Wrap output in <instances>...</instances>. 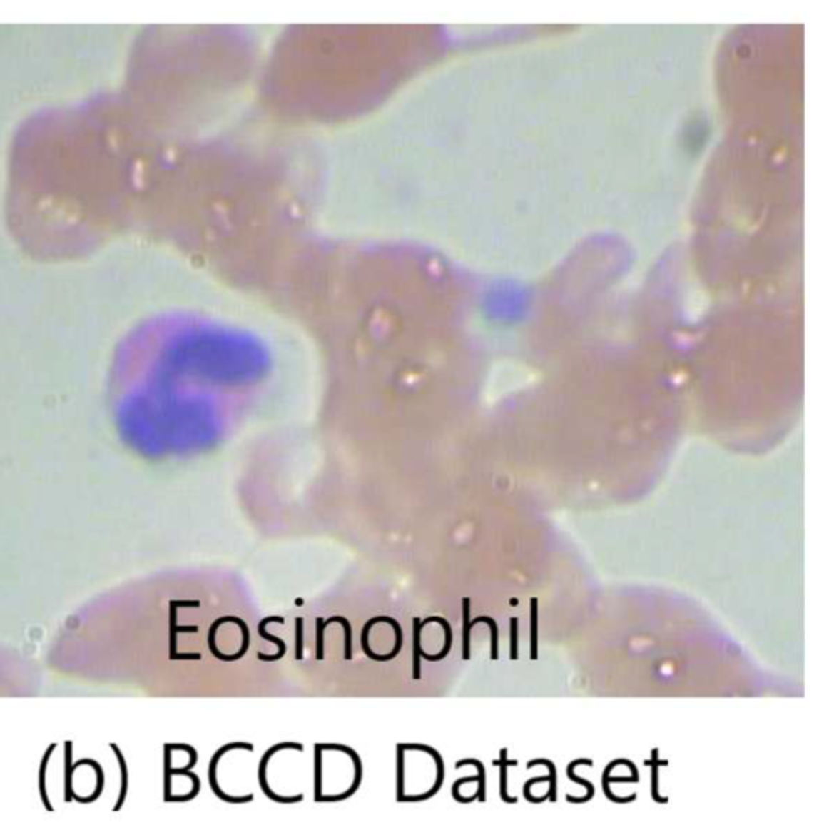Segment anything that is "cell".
<instances>
[{
    "label": "cell",
    "mask_w": 824,
    "mask_h": 840,
    "mask_svg": "<svg viewBox=\"0 0 824 840\" xmlns=\"http://www.w3.org/2000/svg\"><path fill=\"white\" fill-rule=\"evenodd\" d=\"M234 749H245V750H248V752H253L255 750L253 744H250V742H230V744L223 745L221 749H218L215 752V755H213L211 761H210V769H208L210 787H211L213 794H215L218 799L228 801V804H248V801H253V799H255L253 794L243 795V797H232V795H229V794H224L221 791V789H219V786H218V779H216L218 763H219V760H221L225 754H228V752L234 750Z\"/></svg>",
    "instance_id": "cell-1"
},
{
    "label": "cell",
    "mask_w": 824,
    "mask_h": 840,
    "mask_svg": "<svg viewBox=\"0 0 824 840\" xmlns=\"http://www.w3.org/2000/svg\"><path fill=\"white\" fill-rule=\"evenodd\" d=\"M284 749H295V750L303 752V745H301L300 742H280V744L273 745V747H270L266 754L261 756L260 766H258V781H260V787H261V791L264 792V795H266V797L273 801H278V804H298V801L303 800V794L295 795V797H282V795L274 794L268 786V779H266L268 763L270 759H273L274 754H278V752L284 750Z\"/></svg>",
    "instance_id": "cell-2"
},
{
    "label": "cell",
    "mask_w": 824,
    "mask_h": 840,
    "mask_svg": "<svg viewBox=\"0 0 824 840\" xmlns=\"http://www.w3.org/2000/svg\"><path fill=\"white\" fill-rule=\"evenodd\" d=\"M402 747L405 750H422L425 754H429L433 760L437 763V781L430 791H427L425 794H414V795H401L396 800L402 804V801H406V804H416V801H425L432 797H435V795L439 792V789L443 787V782H444V760L443 756L438 754V750H435L430 745H425V744H402Z\"/></svg>",
    "instance_id": "cell-3"
},
{
    "label": "cell",
    "mask_w": 824,
    "mask_h": 840,
    "mask_svg": "<svg viewBox=\"0 0 824 840\" xmlns=\"http://www.w3.org/2000/svg\"><path fill=\"white\" fill-rule=\"evenodd\" d=\"M319 745L322 750H338V752H343V754H348L350 759L353 760V763H355V781L348 791L345 794H337V795H322V797L319 799V804H322V801H330V804H333V801H343L350 797H353L362 782V763H361L360 755H357V752L355 749L348 747V745H342V744H319Z\"/></svg>",
    "instance_id": "cell-4"
},
{
    "label": "cell",
    "mask_w": 824,
    "mask_h": 840,
    "mask_svg": "<svg viewBox=\"0 0 824 840\" xmlns=\"http://www.w3.org/2000/svg\"><path fill=\"white\" fill-rule=\"evenodd\" d=\"M274 622H275V623H280V624H284V623H285V620H284V618H282V617H268V618H264V620H261V622H260V624H258V634H260V637H263V639H266V641H269V642L275 644V646L279 647V652L275 654V655H264L263 652H258V660H261V662H268V663H270V662H278V660H280L282 657H284V655H285V652H287V644H285L284 641H282L280 637H278V636H273V634H269L268 631H266V627H268V624H269V623H274Z\"/></svg>",
    "instance_id": "cell-5"
},
{
    "label": "cell",
    "mask_w": 824,
    "mask_h": 840,
    "mask_svg": "<svg viewBox=\"0 0 824 840\" xmlns=\"http://www.w3.org/2000/svg\"><path fill=\"white\" fill-rule=\"evenodd\" d=\"M578 765H584V766L593 768L594 766V761L589 760V759H580V760H574L567 766V778L570 781H574L575 784H581V786L586 787L588 792H586V795H584V797H580V799L574 797V795H567V801H570V804H586V801H589L591 799L594 797V786H593V782H589V781L583 779V778H580V776L575 774V768Z\"/></svg>",
    "instance_id": "cell-6"
},
{
    "label": "cell",
    "mask_w": 824,
    "mask_h": 840,
    "mask_svg": "<svg viewBox=\"0 0 824 840\" xmlns=\"http://www.w3.org/2000/svg\"><path fill=\"white\" fill-rule=\"evenodd\" d=\"M494 766H499V797L504 804H517V797H509L507 792V768L517 766V760H507V749L499 750V760L493 761Z\"/></svg>",
    "instance_id": "cell-7"
},
{
    "label": "cell",
    "mask_w": 824,
    "mask_h": 840,
    "mask_svg": "<svg viewBox=\"0 0 824 840\" xmlns=\"http://www.w3.org/2000/svg\"><path fill=\"white\" fill-rule=\"evenodd\" d=\"M430 623L442 624V628L444 631V646L442 649V652H438L435 655H430V654H427V652H424V650H422V654H420V657H422V659H425V660H429V662H439V660H443L444 657H448L449 650L452 647V628H451L449 622L444 620V618H442V617H429V618H425V620L422 622V627H427V624H430Z\"/></svg>",
    "instance_id": "cell-8"
},
{
    "label": "cell",
    "mask_w": 824,
    "mask_h": 840,
    "mask_svg": "<svg viewBox=\"0 0 824 840\" xmlns=\"http://www.w3.org/2000/svg\"><path fill=\"white\" fill-rule=\"evenodd\" d=\"M651 755L652 759L644 761V766H651L652 768V774H651V795H652V800L657 801V804H668V797H660L658 794V768L660 766H668V760H658V749H652L651 750Z\"/></svg>",
    "instance_id": "cell-9"
},
{
    "label": "cell",
    "mask_w": 824,
    "mask_h": 840,
    "mask_svg": "<svg viewBox=\"0 0 824 840\" xmlns=\"http://www.w3.org/2000/svg\"><path fill=\"white\" fill-rule=\"evenodd\" d=\"M412 679H422V672H420V654H422V646H420V633H422V622L419 620L417 617H414L412 620Z\"/></svg>",
    "instance_id": "cell-10"
},
{
    "label": "cell",
    "mask_w": 824,
    "mask_h": 840,
    "mask_svg": "<svg viewBox=\"0 0 824 840\" xmlns=\"http://www.w3.org/2000/svg\"><path fill=\"white\" fill-rule=\"evenodd\" d=\"M472 765L477 768L478 771V789H477V800L478 801H485L487 800V773H485V766H483V763L480 760H474V759H465L456 763V769H461L462 766H467Z\"/></svg>",
    "instance_id": "cell-11"
},
{
    "label": "cell",
    "mask_w": 824,
    "mask_h": 840,
    "mask_svg": "<svg viewBox=\"0 0 824 840\" xmlns=\"http://www.w3.org/2000/svg\"><path fill=\"white\" fill-rule=\"evenodd\" d=\"M538 765H544V766H547V769H549V781H547L549 782V791H547V800L552 801V804H556L557 801V769H556V765L551 760L536 759V760L528 761L527 768L531 769Z\"/></svg>",
    "instance_id": "cell-12"
},
{
    "label": "cell",
    "mask_w": 824,
    "mask_h": 840,
    "mask_svg": "<svg viewBox=\"0 0 824 840\" xmlns=\"http://www.w3.org/2000/svg\"><path fill=\"white\" fill-rule=\"evenodd\" d=\"M332 623L342 624L345 633V660H351L353 659V629H351L350 622L345 617H332L324 620L325 627H329Z\"/></svg>",
    "instance_id": "cell-13"
},
{
    "label": "cell",
    "mask_w": 824,
    "mask_h": 840,
    "mask_svg": "<svg viewBox=\"0 0 824 840\" xmlns=\"http://www.w3.org/2000/svg\"><path fill=\"white\" fill-rule=\"evenodd\" d=\"M322 797V749L319 742L314 744V800L319 804Z\"/></svg>",
    "instance_id": "cell-14"
},
{
    "label": "cell",
    "mask_w": 824,
    "mask_h": 840,
    "mask_svg": "<svg viewBox=\"0 0 824 840\" xmlns=\"http://www.w3.org/2000/svg\"><path fill=\"white\" fill-rule=\"evenodd\" d=\"M396 799L405 795V768H406V756L405 747L402 744L396 745Z\"/></svg>",
    "instance_id": "cell-15"
},
{
    "label": "cell",
    "mask_w": 824,
    "mask_h": 840,
    "mask_svg": "<svg viewBox=\"0 0 824 840\" xmlns=\"http://www.w3.org/2000/svg\"><path fill=\"white\" fill-rule=\"evenodd\" d=\"M462 609H464V614H462V620H464V628H462V660H470V620H469V615H470V599H464L462 602Z\"/></svg>",
    "instance_id": "cell-16"
},
{
    "label": "cell",
    "mask_w": 824,
    "mask_h": 840,
    "mask_svg": "<svg viewBox=\"0 0 824 840\" xmlns=\"http://www.w3.org/2000/svg\"><path fill=\"white\" fill-rule=\"evenodd\" d=\"M478 623H487L489 627V631H492V660H498L499 657V650H498V637H499V631H498V624L493 620L492 617H477L475 620H472L469 624L470 628H474L475 624Z\"/></svg>",
    "instance_id": "cell-17"
},
{
    "label": "cell",
    "mask_w": 824,
    "mask_h": 840,
    "mask_svg": "<svg viewBox=\"0 0 824 840\" xmlns=\"http://www.w3.org/2000/svg\"><path fill=\"white\" fill-rule=\"evenodd\" d=\"M538 659V599H531V660Z\"/></svg>",
    "instance_id": "cell-18"
},
{
    "label": "cell",
    "mask_w": 824,
    "mask_h": 840,
    "mask_svg": "<svg viewBox=\"0 0 824 840\" xmlns=\"http://www.w3.org/2000/svg\"><path fill=\"white\" fill-rule=\"evenodd\" d=\"M295 624H297V633H295V637H297V639H295V644H297V646H295V659H297L300 662V660H303V641H305L303 639V629H305V620L301 617H298L297 620H295Z\"/></svg>",
    "instance_id": "cell-19"
},
{
    "label": "cell",
    "mask_w": 824,
    "mask_h": 840,
    "mask_svg": "<svg viewBox=\"0 0 824 840\" xmlns=\"http://www.w3.org/2000/svg\"><path fill=\"white\" fill-rule=\"evenodd\" d=\"M519 659V618H511V660Z\"/></svg>",
    "instance_id": "cell-20"
},
{
    "label": "cell",
    "mask_w": 824,
    "mask_h": 840,
    "mask_svg": "<svg viewBox=\"0 0 824 840\" xmlns=\"http://www.w3.org/2000/svg\"><path fill=\"white\" fill-rule=\"evenodd\" d=\"M316 624V659L320 662L324 660V629L327 627L324 624V618H317Z\"/></svg>",
    "instance_id": "cell-21"
},
{
    "label": "cell",
    "mask_w": 824,
    "mask_h": 840,
    "mask_svg": "<svg viewBox=\"0 0 824 840\" xmlns=\"http://www.w3.org/2000/svg\"><path fill=\"white\" fill-rule=\"evenodd\" d=\"M176 631H187V633H197L198 627H176V610H171V655L176 654Z\"/></svg>",
    "instance_id": "cell-22"
},
{
    "label": "cell",
    "mask_w": 824,
    "mask_h": 840,
    "mask_svg": "<svg viewBox=\"0 0 824 840\" xmlns=\"http://www.w3.org/2000/svg\"><path fill=\"white\" fill-rule=\"evenodd\" d=\"M171 660H201V654H174Z\"/></svg>",
    "instance_id": "cell-23"
},
{
    "label": "cell",
    "mask_w": 824,
    "mask_h": 840,
    "mask_svg": "<svg viewBox=\"0 0 824 840\" xmlns=\"http://www.w3.org/2000/svg\"><path fill=\"white\" fill-rule=\"evenodd\" d=\"M511 604H512V605H517V604H519V601H517V599H512V602H511Z\"/></svg>",
    "instance_id": "cell-24"
}]
</instances>
